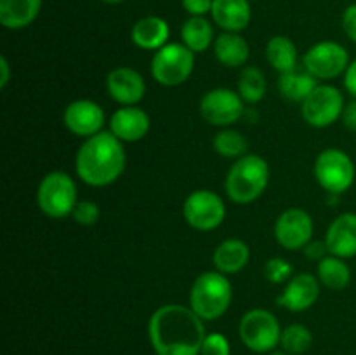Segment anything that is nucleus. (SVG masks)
<instances>
[{"mask_svg": "<svg viewBox=\"0 0 356 355\" xmlns=\"http://www.w3.org/2000/svg\"><path fill=\"white\" fill-rule=\"evenodd\" d=\"M211 14L218 26L233 33L245 30L252 16L249 0H214Z\"/></svg>", "mask_w": 356, "mask_h": 355, "instance_id": "6ab92c4d", "label": "nucleus"}, {"mask_svg": "<svg viewBox=\"0 0 356 355\" xmlns=\"http://www.w3.org/2000/svg\"><path fill=\"white\" fill-rule=\"evenodd\" d=\"M238 94L247 103H259L266 94V79L257 66H245L238 79Z\"/></svg>", "mask_w": 356, "mask_h": 355, "instance_id": "cd10ccee", "label": "nucleus"}, {"mask_svg": "<svg viewBox=\"0 0 356 355\" xmlns=\"http://www.w3.org/2000/svg\"><path fill=\"white\" fill-rule=\"evenodd\" d=\"M152 127L149 115L138 106H122L111 115L110 132L122 143H136L145 138Z\"/></svg>", "mask_w": 356, "mask_h": 355, "instance_id": "f3484780", "label": "nucleus"}, {"mask_svg": "<svg viewBox=\"0 0 356 355\" xmlns=\"http://www.w3.org/2000/svg\"><path fill=\"white\" fill-rule=\"evenodd\" d=\"M341 118H343V124L346 125V127L350 129V131H355L356 132V100L350 101V103H348L346 106H344Z\"/></svg>", "mask_w": 356, "mask_h": 355, "instance_id": "e433bc0d", "label": "nucleus"}, {"mask_svg": "<svg viewBox=\"0 0 356 355\" xmlns=\"http://www.w3.org/2000/svg\"><path fill=\"white\" fill-rule=\"evenodd\" d=\"M170 28L165 19L159 16H146L143 19L136 21L132 26L131 38L134 45L145 51H159L163 45L169 44Z\"/></svg>", "mask_w": 356, "mask_h": 355, "instance_id": "aec40b11", "label": "nucleus"}, {"mask_svg": "<svg viewBox=\"0 0 356 355\" xmlns=\"http://www.w3.org/2000/svg\"><path fill=\"white\" fill-rule=\"evenodd\" d=\"M202 320L191 306H160L148 322L153 350L156 355H198L207 336Z\"/></svg>", "mask_w": 356, "mask_h": 355, "instance_id": "f257e3e1", "label": "nucleus"}, {"mask_svg": "<svg viewBox=\"0 0 356 355\" xmlns=\"http://www.w3.org/2000/svg\"><path fill=\"white\" fill-rule=\"evenodd\" d=\"M229 341L226 340L225 334L211 333L205 336L204 345H202L200 355H229Z\"/></svg>", "mask_w": 356, "mask_h": 355, "instance_id": "473e14b6", "label": "nucleus"}, {"mask_svg": "<svg viewBox=\"0 0 356 355\" xmlns=\"http://www.w3.org/2000/svg\"><path fill=\"white\" fill-rule=\"evenodd\" d=\"M200 113L209 124L226 127L235 124L245 113V108L240 94L226 87H218L204 94L200 101Z\"/></svg>", "mask_w": 356, "mask_h": 355, "instance_id": "f8f14e48", "label": "nucleus"}, {"mask_svg": "<svg viewBox=\"0 0 356 355\" xmlns=\"http://www.w3.org/2000/svg\"><path fill=\"white\" fill-rule=\"evenodd\" d=\"M313 343V334L302 324H291L282 331L280 345L287 354L301 355L309 350Z\"/></svg>", "mask_w": 356, "mask_h": 355, "instance_id": "c756f323", "label": "nucleus"}, {"mask_svg": "<svg viewBox=\"0 0 356 355\" xmlns=\"http://www.w3.org/2000/svg\"><path fill=\"white\" fill-rule=\"evenodd\" d=\"M327 253H329V249H327L325 240L323 242H308L305 247V254L309 260L322 261L327 256Z\"/></svg>", "mask_w": 356, "mask_h": 355, "instance_id": "c9c22d12", "label": "nucleus"}, {"mask_svg": "<svg viewBox=\"0 0 356 355\" xmlns=\"http://www.w3.org/2000/svg\"><path fill=\"white\" fill-rule=\"evenodd\" d=\"M99 207H97L96 202L92 200H79L76 202L75 209L72 212V218L75 219L79 225L82 226H92L96 225L97 219H99Z\"/></svg>", "mask_w": 356, "mask_h": 355, "instance_id": "2f4dec72", "label": "nucleus"}, {"mask_svg": "<svg viewBox=\"0 0 356 355\" xmlns=\"http://www.w3.org/2000/svg\"><path fill=\"white\" fill-rule=\"evenodd\" d=\"M76 202V184L70 174L52 171L42 178L37 190V204L45 216L54 219L72 216Z\"/></svg>", "mask_w": 356, "mask_h": 355, "instance_id": "39448f33", "label": "nucleus"}, {"mask_svg": "<svg viewBox=\"0 0 356 355\" xmlns=\"http://www.w3.org/2000/svg\"><path fill=\"white\" fill-rule=\"evenodd\" d=\"M212 31L211 23L204 16H191L181 28V38L183 44L193 52H204L212 44Z\"/></svg>", "mask_w": 356, "mask_h": 355, "instance_id": "bb28decb", "label": "nucleus"}, {"mask_svg": "<svg viewBox=\"0 0 356 355\" xmlns=\"http://www.w3.org/2000/svg\"><path fill=\"white\" fill-rule=\"evenodd\" d=\"M350 66L348 51L337 42L323 40L313 45L305 56V68L316 80L336 79Z\"/></svg>", "mask_w": 356, "mask_h": 355, "instance_id": "9b49d317", "label": "nucleus"}, {"mask_svg": "<svg viewBox=\"0 0 356 355\" xmlns=\"http://www.w3.org/2000/svg\"><path fill=\"white\" fill-rule=\"evenodd\" d=\"M214 54L219 63H222L228 68L243 66L249 59L250 49L245 38L233 31L221 33L214 42Z\"/></svg>", "mask_w": 356, "mask_h": 355, "instance_id": "5701e85b", "label": "nucleus"}, {"mask_svg": "<svg viewBox=\"0 0 356 355\" xmlns=\"http://www.w3.org/2000/svg\"><path fill=\"white\" fill-rule=\"evenodd\" d=\"M250 249L243 240L240 239H226L216 247L214 251V265L218 271L228 274H238L249 263Z\"/></svg>", "mask_w": 356, "mask_h": 355, "instance_id": "412c9836", "label": "nucleus"}, {"mask_svg": "<svg viewBox=\"0 0 356 355\" xmlns=\"http://www.w3.org/2000/svg\"><path fill=\"white\" fill-rule=\"evenodd\" d=\"M240 338L243 345L256 354L271 352L280 343V324L268 310L254 308L240 320Z\"/></svg>", "mask_w": 356, "mask_h": 355, "instance_id": "6e6552de", "label": "nucleus"}, {"mask_svg": "<svg viewBox=\"0 0 356 355\" xmlns=\"http://www.w3.org/2000/svg\"><path fill=\"white\" fill-rule=\"evenodd\" d=\"M315 178L327 194L341 195L350 190L355 181V164L346 152L327 148L316 157Z\"/></svg>", "mask_w": 356, "mask_h": 355, "instance_id": "0eeeda50", "label": "nucleus"}, {"mask_svg": "<svg viewBox=\"0 0 356 355\" xmlns=\"http://www.w3.org/2000/svg\"><path fill=\"white\" fill-rule=\"evenodd\" d=\"M106 90L122 106H136L146 94L141 73L129 66H118L106 77Z\"/></svg>", "mask_w": 356, "mask_h": 355, "instance_id": "2eb2a0df", "label": "nucleus"}, {"mask_svg": "<svg viewBox=\"0 0 356 355\" xmlns=\"http://www.w3.org/2000/svg\"><path fill=\"white\" fill-rule=\"evenodd\" d=\"M103 2H106V3H120V2H124V0H103Z\"/></svg>", "mask_w": 356, "mask_h": 355, "instance_id": "ea45409f", "label": "nucleus"}, {"mask_svg": "<svg viewBox=\"0 0 356 355\" xmlns=\"http://www.w3.org/2000/svg\"><path fill=\"white\" fill-rule=\"evenodd\" d=\"M344 87L356 100V59L353 63H350L348 70L344 72Z\"/></svg>", "mask_w": 356, "mask_h": 355, "instance_id": "4c0bfd02", "label": "nucleus"}, {"mask_svg": "<svg viewBox=\"0 0 356 355\" xmlns=\"http://www.w3.org/2000/svg\"><path fill=\"white\" fill-rule=\"evenodd\" d=\"M270 183V167L261 155L247 153L236 159L226 176V194L236 204H250L266 190Z\"/></svg>", "mask_w": 356, "mask_h": 355, "instance_id": "7ed1b4c3", "label": "nucleus"}, {"mask_svg": "<svg viewBox=\"0 0 356 355\" xmlns=\"http://www.w3.org/2000/svg\"><path fill=\"white\" fill-rule=\"evenodd\" d=\"M313 219L305 209L292 207L282 212L275 223V239L282 247L289 251L305 249L312 242Z\"/></svg>", "mask_w": 356, "mask_h": 355, "instance_id": "ddd939ff", "label": "nucleus"}, {"mask_svg": "<svg viewBox=\"0 0 356 355\" xmlns=\"http://www.w3.org/2000/svg\"><path fill=\"white\" fill-rule=\"evenodd\" d=\"M343 28L346 31L348 37L356 44V3H351L350 7H346L343 14Z\"/></svg>", "mask_w": 356, "mask_h": 355, "instance_id": "f704fd0d", "label": "nucleus"}, {"mask_svg": "<svg viewBox=\"0 0 356 355\" xmlns=\"http://www.w3.org/2000/svg\"><path fill=\"white\" fill-rule=\"evenodd\" d=\"M292 275V265L284 258H271L264 265V277L271 284H280V282L289 281Z\"/></svg>", "mask_w": 356, "mask_h": 355, "instance_id": "7c9ffc66", "label": "nucleus"}, {"mask_svg": "<svg viewBox=\"0 0 356 355\" xmlns=\"http://www.w3.org/2000/svg\"><path fill=\"white\" fill-rule=\"evenodd\" d=\"M195 68V52L184 44L170 42L155 52L152 75L160 86L176 87L190 79Z\"/></svg>", "mask_w": 356, "mask_h": 355, "instance_id": "423d86ee", "label": "nucleus"}, {"mask_svg": "<svg viewBox=\"0 0 356 355\" xmlns=\"http://www.w3.org/2000/svg\"><path fill=\"white\" fill-rule=\"evenodd\" d=\"M63 122L73 134L90 138L103 129L104 111L96 101L76 100L66 106L65 113H63Z\"/></svg>", "mask_w": 356, "mask_h": 355, "instance_id": "4468645a", "label": "nucleus"}, {"mask_svg": "<svg viewBox=\"0 0 356 355\" xmlns=\"http://www.w3.org/2000/svg\"><path fill=\"white\" fill-rule=\"evenodd\" d=\"M233 299L232 282L221 271H204L190 289V306L200 319L216 320L225 315Z\"/></svg>", "mask_w": 356, "mask_h": 355, "instance_id": "20e7f679", "label": "nucleus"}, {"mask_svg": "<svg viewBox=\"0 0 356 355\" xmlns=\"http://www.w3.org/2000/svg\"><path fill=\"white\" fill-rule=\"evenodd\" d=\"M214 0H183V7L191 16H205L212 10Z\"/></svg>", "mask_w": 356, "mask_h": 355, "instance_id": "72a5a7b5", "label": "nucleus"}, {"mask_svg": "<svg viewBox=\"0 0 356 355\" xmlns=\"http://www.w3.org/2000/svg\"><path fill=\"white\" fill-rule=\"evenodd\" d=\"M247 148H249V143L245 136L233 129H222L214 138V150L226 159H240L247 155Z\"/></svg>", "mask_w": 356, "mask_h": 355, "instance_id": "c85d7f7f", "label": "nucleus"}, {"mask_svg": "<svg viewBox=\"0 0 356 355\" xmlns=\"http://www.w3.org/2000/svg\"><path fill=\"white\" fill-rule=\"evenodd\" d=\"M320 296L318 277L299 274L289 281L284 292L277 298V305L291 312H305L316 303Z\"/></svg>", "mask_w": 356, "mask_h": 355, "instance_id": "dca6fc26", "label": "nucleus"}, {"mask_svg": "<svg viewBox=\"0 0 356 355\" xmlns=\"http://www.w3.org/2000/svg\"><path fill=\"white\" fill-rule=\"evenodd\" d=\"M0 70H2V79H0V87H6L7 82H9V63H7V59L0 58Z\"/></svg>", "mask_w": 356, "mask_h": 355, "instance_id": "58836bf2", "label": "nucleus"}, {"mask_svg": "<svg viewBox=\"0 0 356 355\" xmlns=\"http://www.w3.org/2000/svg\"><path fill=\"white\" fill-rule=\"evenodd\" d=\"M266 58L277 72L287 73L298 68V47L285 35L270 38L266 45Z\"/></svg>", "mask_w": 356, "mask_h": 355, "instance_id": "393cba45", "label": "nucleus"}, {"mask_svg": "<svg viewBox=\"0 0 356 355\" xmlns=\"http://www.w3.org/2000/svg\"><path fill=\"white\" fill-rule=\"evenodd\" d=\"M271 355H291V354H287V352H273V354H271Z\"/></svg>", "mask_w": 356, "mask_h": 355, "instance_id": "a19ab883", "label": "nucleus"}, {"mask_svg": "<svg viewBox=\"0 0 356 355\" xmlns=\"http://www.w3.org/2000/svg\"><path fill=\"white\" fill-rule=\"evenodd\" d=\"M344 96L337 87L323 84L316 86V89L301 103L302 118L313 127H329L343 115Z\"/></svg>", "mask_w": 356, "mask_h": 355, "instance_id": "9d476101", "label": "nucleus"}, {"mask_svg": "<svg viewBox=\"0 0 356 355\" xmlns=\"http://www.w3.org/2000/svg\"><path fill=\"white\" fill-rule=\"evenodd\" d=\"M124 143L113 132H97L86 138L76 152L75 169L80 180L90 187H108L125 171Z\"/></svg>", "mask_w": 356, "mask_h": 355, "instance_id": "f03ea898", "label": "nucleus"}, {"mask_svg": "<svg viewBox=\"0 0 356 355\" xmlns=\"http://www.w3.org/2000/svg\"><path fill=\"white\" fill-rule=\"evenodd\" d=\"M327 249L332 256L353 258L356 256V214L344 212L330 223L325 233Z\"/></svg>", "mask_w": 356, "mask_h": 355, "instance_id": "a211bd4d", "label": "nucleus"}, {"mask_svg": "<svg viewBox=\"0 0 356 355\" xmlns=\"http://www.w3.org/2000/svg\"><path fill=\"white\" fill-rule=\"evenodd\" d=\"M316 271H318V281L332 291H343L351 281V270L346 261L332 254L318 261Z\"/></svg>", "mask_w": 356, "mask_h": 355, "instance_id": "a878e982", "label": "nucleus"}, {"mask_svg": "<svg viewBox=\"0 0 356 355\" xmlns=\"http://www.w3.org/2000/svg\"><path fill=\"white\" fill-rule=\"evenodd\" d=\"M42 0H0V23L9 30H21L37 19Z\"/></svg>", "mask_w": 356, "mask_h": 355, "instance_id": "4be33fe9", "label": "nucleus"}, {"mask_svg": "<svg viewBox=\"0 0 356 355\" xmlns=\"http://www.w3.org/2000/svg\"><path fill=\"white\" fill-rule=\"evenodd\" d=\"M183 216L191 228L211 232L225 221L226 205L216 191L195 190L184 200Z\"/></svg>", "mask_w": 356, "mask_h": 355, "instance_id": "1a4fd4ad", "label": "nucleus"}, {"mask_svg": "<svg viewBox=\"0 0 356 355\" xmlns=\"http://www.w3.org/2000/svg\"><path fill=\"white\" fill-rule=\"evenodd\" d=\"M316 86H318L316 79L306 68H294L287 73H282L280 80H278L282 96L294 103H302L316 89Z\"/></svg>", "mask_w": 356, "mask_h": 355, "instance_id": "b1692460", "label": "nucleus"}]
</instances>
